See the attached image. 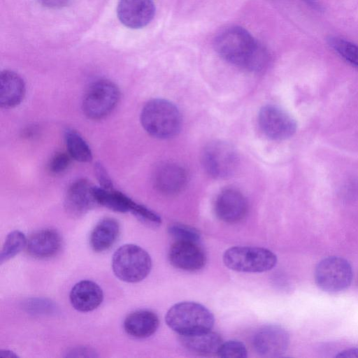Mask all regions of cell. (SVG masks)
Masks as SVG:
<instances>
[{"label":"cell","mask_w":358,"mask_h":358,"mask_svg":"<svg viewBox=\"0 0 358 358\" xmlns=\"http://www.w3.org/2000/svg\"><path fill=\"white\" fill-rule=\"evenodd\" d=\"M214 47L227 62L250 71H259L268 62L264 48L244 28L232 26L222 30L215 38Z\"/></svg>","instance_id":"obj_1"},{"label":"cell","mask_w":358,"mask_h":358,"mask_svg":"<svg viewBox=\"0 0 358 358\" xmlns=\"http://www.w3.org/2000/svg\"><path fill=\"white\" fill-rule=\"evenodd\" d=\"M141 122L148 134L160 139L171 138L180 131L181 115L171 102L155 99L147 102L141 113Z\"/></svg>","instance_id":"obj_2"},{"label":"cell","mask_w":358,"mask_h":358,"mask_svg":"<svg viewBox=\"0 0 358 358\" xmlns=\"http://www.w3.org/2000/svg\"><path fill=\"white\" fill-rule=\"evenodd\" d=\"M167 325L180 336L211 330L215 319L213 313L203 305L183 301L176 303L167 311Z\"/></svg>","instance_id":"obj_3"},{"label":"cell","mask_w":358,"mask_h":358,"mask_svg":"<svg viewBox=\"0 0 358 358\" xmlns=\"http://www.w3.org/2000/svg\"><path fill=\"white\" fill-rule=\"evenodd\" d=\"M152 268L150 255L135 244H125L120 247L112 259V268L115 275L127 282H138L145 278Z\"/></svg>","instance_id":"obj_4"},{"label":"cell","mask_w":358,"mask_h":358,"mask_svg":"<svg viewBox=\"0 0 358 358\" xmlns=\"http://www.w3.org/2000/svg\"><path fill=\"white\" fill-rule=\"evenodd\" d=\"M222 259L229 269L246 273L265 272L277 263V257L272 251L259 247H232L224 252Z\"/></svg>","instance_id":"obj_5"},{"label":"cell","mask_w":358,"mask_h":358,"mask_svg":"<svg viewBox=\"0 0 358 358\" xmlns=\"http://www.w3.org/2000/svg\"><path fill=\"white\" fill-rule=\"evenodd\" d=\"M120 97V90L115 83L108 80H96L85 94L83 110L90 119H102L113 110Z\"/></svg>","instance_id":"obj_6"},{"label":"cell","mask_w":358,"mask_h":358,"mask_svg":"<svg viewBox=\"0 0 358 358\" xmlns=\"http://www.w3.org/2000/svg\"><path fill=\"white\" fill-rule=\"evenodd\" d=\"M353 271L345 259L331 256L323 259L315 270V280L323 291L336 293L345 290L351 284Z\"/></svg>","instance_id":"obj_7"},{"label":"cell","mask_w":358,"mask_h":358,"mask_svg":"<svg viewBox=\"0 0 358 358\" xmlns=\"http://www.w3.org/2000/svg\"><path fill=\"white\" fill-rule=\"evenodd\" d=\"M201 161L206 171L215 178H226L236 171L238 157L235 148L223 141H213L203 150Z\"/></svg>","instance_id":"obj_8"},{"label":"cell","mask_w":358,"mask_h":358,"mask_svg":"<svg viewBox=\"0 0 358 358\" xmlns=\"http://www.w3.org/2000/svg\"><path fill=\"white\" fill-rule=\"evenodd\" d=\"M258 122L262 132L275 141L285 140L292 136L296 130L295 120L280 108L267 105L261 108Z\"/></svg>","instance_id":"obj_9"},{"label":"cell","mask_w":358,"mask_h":358,"mask_svg":"<svg viewBox=\"0 0 358 358\" xmlns=\"http://www.w3.org/2000/svg\"><path fill=\"white\" fill-rule=\"evenodd\" d=\"M289 338L281 327L268 325L258 330L252 340L255 351L262 357H278L287 350Z\"/></svg>","instance_id":"obj_10"},{"label":"cell","mask_w":358,"mask_h":358,"mask_svg":"<svg viewBox=\"0 0 358 358\" xmlns=\"http://www.w3.org/2000/svg\"><path fill=\"white\" fill-rule=\"evenodd\" d=\"M155 13L152 0H120L117 7L118 19L131 29L145 27L152 21Z\"/></svg>","instance_id":"obj_11"},{"label":"cell","mask_w":358,"mask_h":358,"mask_svg":"<svg viewBox=\"0 0 358 358\" xmlns=\"http://www.w3.org/2000/svg\"><path fill=\"white\" fill-rule=\"evenodd\" d=\"M170 263L176 268L187 271L201 269L206 261L205 253L198 243L176 241L169 252Z\"/></svg>","instance_id":"obj_12"},{"label":"cell","mask_w":358,"mask_h":358,"mask_svg":"<svg viewBox=\"0 0 358 358\" xmlns=\"http://www.w3.org/2000/svg\"><path fill=\"white\" fill-rule=\"evenodd\" d=\"M94 187L85 179L73 182L64 199L66 212L74 217H79L98 204L94 194Z\"/></svg>","instance_id":"obj_13"},{"label":"cell","mask_w":358,"mask_h":358,"mask_svg":"<svg viewBox=\"0 0 358 358\" xmlns=\"http://www.w3.org/2000/svg\"><path fill=\"white\" fill-rule=\"evenodd\" d=\"M248 211V203L244 196L234 189L221 192L215 202V212L217 217L227 223L241 220Z\"/></svg>","instance_id":"obj_14"},{"label":"cell","mask_w":358,"mask_h":358,"mask_svg":"<svg viewBox=\"0 0 358 358\" xmlns=\"http://www.w3.org/2000/svg\"><path fill=\"white\" fill-rule=\"evenodd\" d=\"M187 177V173L182 166L176 163H165L156 169L153 175V182L159 192L166 195H174L185 187Z\"/></svg>","instance_id":"obj_15"},{"label":"cell","mask_w":358,"mask_h":358,"mask_svg":"<svg viewBox=\"0 0 358 358\" xmlns=\"http://www.w3.org/2000/svg\"><path fill=\"white\" fill-rule=\"evenodd\" d=\"M69 299L76 310L86 313L99 306L103 299V294L98 284L92 280H83L72 287Z\"/></svg>","instance_id":"obj_16"},{"label":"cell","mask_w":358,"mask_h":358,"mask_svg":"<svg viewBox=\"0 0 358 358\" xmlns=\"http://www.w3.org/2000/svg\"><path fill=\"white\" fill-rule=\"evenodd\" d=\"M62 238L59 233L51 229L36 231L27 241L28 254L37 259H46L55 256L60 250Z\"/></svg>","instance_id":"obj_17"},{"label":"cell","mask_w":358,"mask_h":358,"mask_svg":"<svg viewBox=\"0 0 358 358\" xmlns=\"http://www.w3.org/2000/svg\"><path fill=\"white\" fill-rule=\"evenodd\" d=\"M159 321L157 315L148 310L131 313L124 321V329L127 334L136 338H145L157 330Z\"/></svg>","instance_id":"obj_18"},{"label":"cell","mask_w":358,"mask_h":358,"mask_svg":"<svg viewBox=\"0 0 358 358\" xmlns=\"http://www.w3.org/2000/svg\"><path fill=\"white\" fill-rule=\"evenodd\" d=\"M25 94L23 79L15 72L5 70L0 74V105L13 108L20 103Z\"/></svg>","instance_id":"obj_19"},{"label":"cell","mask_w":358,"mask_h":358,"mask_svg":"<svg viewBox=\"0 0 358 358\" xmlns=\"http://www.w3.org/2000/svg\"><path fill=\"white\" fill-rule=\"evenodd\" d=\"M120 233L117 220L106 217L100 220L92 231L90 244L95 252H103L110 249L115 243Z\"/></svg>","instance_id":"obj_20"},{"label":"cell","mask_w":358,"mask_h":358,"mask_svg":"<svg viewBox=\"0 0 358 358\" xmlns=\"http://www.w3.org/2000/svg\"><path fill=\"white\" fill-rule=\"evenodd\" d=\"M182 345L188 350L201 355L217 353L222 338L211 330L194 334L180 336Z\"/></svg>","instance_id":"obj_21"},{"label":"cell","mask_w":358,"mask_h":358,"mask_svg":"<svg viewBox=\"0 0 358 358\" xmlns=\"http://www.w3.org/2000/svg\"><path fill=\"white\" fill-rule=\"evenodd\" d=\"M94 194L98 204L113 211L131 212L135 201L121 192L94 187Z\"/></svg>","instance_id":"obj_22"},{"label":"cell","mask_w":358,"mask_h":358,"mask_svg":"<svg viewBox=\"0 0 358 358\" xmlns=\"http://www.w3.org/2000/svg\"><path fill=\"white\" fill-rule=\"evenodd\" d=\"M64 139L68 152L75 160L80 162H89L92 159L90 146L83 138L75 130L66 129Z\"/></svg>","instance_id":"obj_23"},{"label":"cell","mask_w":358,"mask_h":358,"mask_svg":"<svg viewBox=\"0 0 358 358\" xmlns=\"http://www.w3.org/2000/svg\"><path fill=\"white\" fill-rule=\"evenodd\" d=\"M25 235L20 231L15 230L8 234L3 245L0 262L3 264L17 255L27 245Z\"/></svg>","instance_id":"obj_24"},{"label":"cell","mask_w":358,"mask_h":358,"mask_svg":"<svg viewBox=\"0 0 358 358\" xmlns=\"http://www.w3.org/2000/svg\"><path fill=\"white\" fill-rule=\"evenodd\" d=\"M329 45L348 63L358 68V45L338 37H329Z\"/></svg>","instance_id":"obj_25"},{"label":"cell","mask_w":358,"mask_h":358,"mask_svg":"<svg viewBox=\"0 0 358 358\" xmlns=\"http://www.w3.org/2000/svg\"><path fill=\"white\" fill-rule=\"evenodd\" d=\"M168 231L176 241L198 243L201 237L200 233L196 229L180 223L171 224Z\"/></svg>","instance_id":"obj_26"},{"label":"cell","mask_w":358,"mask_h":358,"mask_svg":"<svg viewBox=\"0 0 358 358\" xmlns=\"http://www.w3.org/2000/svg\"><path fill=\"white\" fill-rule=\"evenodd\" d=\"M221 357L245 358L248 352L245 345L238 341L222 342L217 353Z\"/></svg>","instance_id":"obj_27"},{"label":"cell","mask_w":358,"mask_h":358,"mask_svg":"<svg viewBox=\"0 0 358 358\" xmlns=\"http://www.w3.org/2000/svg\"><path fill=\"white\" fill-rule=\"evenodd\" d=\"M131 213L143 223L152 227H158L162 222L161 217L156 213L136 202Z\"/></svg>","instance_id":"obj_28"},{"label":"cell","mask_w":358,"mask_h":358,"mask_svg":"<svg viewBox=\"0 0 358 358\" xmlns=\"http://www.w3.org/2000/svg\"><path fill=\"white\" fill-rule=\"evenodd\" d=\"M55 308L51 301L43 299H32L26 303V308L34 314H50Z\"/></svg>","instance_id":"obj_29"},{"label":"cell","mask_w":358,"mask_h":358,"mask_svg":"<svg viewBox=\"0 0 358 358\" xmlns=\"http://www.w3.org/2000/svg\"><path fill=\"white\" fill-rule=\"evenodd\" d=\"M71 156L65 152L55 154L49 163V170L55 174L64 171L70 164Z\"/></svg>","instance_id":"obj_30"},{"label":"cell","mask_w":358,"mask_h":358,"mask_svg":"<svg viewBox=\"0 0 358 358\" xmlns=\"http://www.w3.org/2000/svg\"><path fill=\"white\" fill-rule=\"evenodd\" d=\"M94 172L100 187L107 189H113V185L108 172L101 163L94 166Z\"/></svg>","instance_id":"obj_31"},{"label":"cell","mask_w":358,"mask_h":358,"mask_svg":"<svg viewBox=\"0 0 358 358\" xmlns=\"http://www.w3.org/2000/svg\"><path fill=\"white\" fill-rule=\"evenodd\" d=\"M68 357H96V352L87 347H76L69 350L66 355Z\"/></svg>","instance_id":"obj_32"},{"label":"cell","mask_w":358,"mask_h":358,"mask_svg":"<svg viewBox=\"0 0 358 358\" xmlns=\"http://www.w3.org/2000/svg\"><path fill=\"white\" fill-rule=\"evenodd\" d=\"M71 0H38L44 6L58 8L66 6Z\"/></svg>","instance_id":"obj_33"},{"label":"cell","mask_w":358,"mask_h":358,"mask_svg":"<svg viewBox=\"0 0 358 358\" xmlns=\"http://www.w3.org/2000/svg\"><path fill=\"white\" fill-rule=\"evenodd\" d=\"M336 357L358 358V348H350L339 352Z\"/></svg>","instance_id":"obj_34"},{"label":"cell","mask_w":358,"mask_h":358,"mask_svg":"<svg viewBox=\"0 0 358 358\" xmlns=\"http://www.w3.org/2000/svg\"><path fill=\"white\" fill-rule=\"evenodd\" d=\"M0 357L11 358V357H17V355L10 350H1L0 351Z\"/></svg>","instance_id":"obj_35"},{"label":"cell","mask_w":358,"mask_h":358,"mask_svg":"<svg viewBox=\"0 0 358 358\" xmlns=\"http://www.w3.org/2000/svg\"><path fill=\"white\" fill-rule=\"evenodd\" d=\"M306 2L307 4L311 6L312 7L315 8H318L319 6L314 0H303Z\"/></svg>","instance_id":"obj_36"}]
</instances>
